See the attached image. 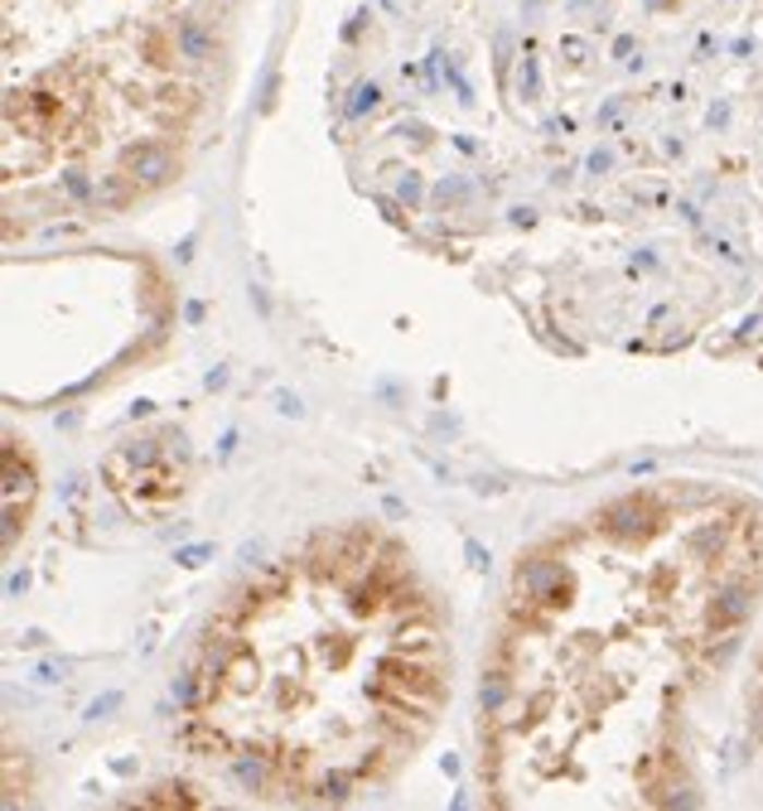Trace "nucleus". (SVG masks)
I'll list each match as a JSON object with an SVG mask.
<instances>
[{
    "mask_svg": "<svg viewBox=\"0 0 763 811\" xmlns=\"http://www.w3.org/2000/svg\"><path fill=\"white\" fill-rule=\"evenodd\" d=\"M749 729H754V743L763 749V657L754 667V681H749Z\"/></svg>",
    "mask_w": 763,
    "mask_h": 811,
    "instance_id": "nucleus-4",
    "label": "nucleus"
},
{
    "mask_svg": "<svg viewBox=\"0 0 763 811\" xmlns=\"http://www.w3.org/2000/svg\"><path fill=\"white\" fill-rule=\"evenodd\" d=\"M222 63L218 0H5V194L117 213L179 169Z\"/></svg>",
    "mask_w": 763,
    "mask_h": 811,
    "instance_id": "nucleus-3",
    "label": "nucleus"
},
{
    "mask_svg": "<svg viewBox=\"0 0 763 811\" xmlns=\"http://www.w3.org/2000/svg\"><path fill=\"white\" fill-rule=\"evenodd\" d=\"M763 604V507L711 483L623 493L526 550L479 691L498 807H667L681 735Z\"/></svg>",
    "mask_w": 763,
    "mask_h": 811,
    "instance_id": "nucleus-1",
    "label": "nucleus"
},
{
    "mask_svg": "<svg viewBox=\"0 0 763 811\" xmlns=\"http://www.w3.org/2000/svg\"><path fill=\"white\" fill-rule=\"evenodd\" d=\"M450 701V628L377 526L314 532L213 614L184 735L246 787L343 802L387 783Z\"/></svg>",
    "mask_w": 763,
    "mask_h": 811,
    "instance_id": "nucleus-2",
    "label": "nucleus"
}]
</instances>
